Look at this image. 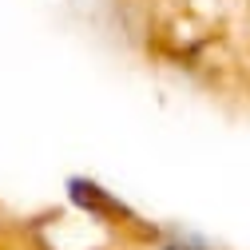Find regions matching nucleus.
Instances as JSON below:
<instances>
[{"label": "nucleus", "mask_w": 250, "mask_h": 250, "mask_svg": "<svg viewBox=\"0 0 250 250\" xmlns=\"http://www.w3.org/2000/svg\"><path fill=\"white\" fill-rule=\"evenodd\" d=\"M72 199H76L80 207H87V210H119V214H123L119 203L104 199L100 187H96V183H83V179H72Z\"/></svg>", "instance_id": "obj_1"}, {"label": "nucleus", "mask_w": 250, "mask_h": 250, "mask_svg": "<svg viewBox=\"0 0 250 250\" xmlns=\"http://www.w3.org/2000/svg\"><path fill=\"white\" fill-rule=\"evenodd\" d=\"M167 250H207V246H195V242H167Z\"/></svg>", "instance_id": "obj_2"}]
</instances>
